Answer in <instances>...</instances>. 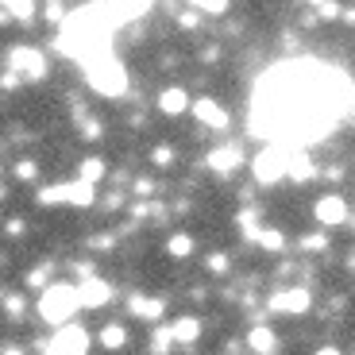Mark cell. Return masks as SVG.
I'll return each mask as SVG.
<instances>
[{
    "mask_svg": "<svg viewBox=\"0 0 355 355\" xmlns=\"http://www.w3.org/2000/svg\"><path fill=\"white\" fill-rule=\"evenodd\" d=\"M81 178L97 186L101 178H105V162H101V159H85V162H81Z\"/></svg>",
    "mask_w": 355,
    "mask_h": 355,
    "instance_id": "cell-26",
    "label": "cell"
},
{
    "mask_svg": "<svg viewBox=\"0 0 355 355\" xmlns=\"http://www.w3.org/2000/svg\"><path fill=\"white\" fill-rule=\"evenodd\" d=\"M197 12H209V16H224V8H228V0H189Z\"/></svg>",
    "mask_w": 355,
    "mask_h": 355,
    "instance_id": "cell-27",
    "label": "cell"
},
{
    "mask_svg": "<svg viewBox=\"0 0 355 355\" xmlns=\"http://www.w3.org/2000/svg\"><path fill=\"white\" fill-rule=\"evenodd\" d=\"M135 193L147 197V193H151V182H147V178H139V182H135Z\"/></svg>",
    "mask_w": 355,
    "mask_h": 355,
    "instance_id": "cell-36",
    "label": "cell"
},
{
    "mask_svg": "<svg viewBox=\"0 0 355 355\" xmlns=\"http://www.w3.org/2000/svg\"><path fill=\"white\" fill-rule=\"evenodd\" d=\"M4 355H24V352H19L16 344H8V347H4Z\"/></svg>",
    "mask_w": 355,
    "mask_h": 355,
    "instance_id": "cell-38",
    "label": "cell"
},
{
    "mask_svg": "<svg viewBox=\"0 0 355 355\" xmlns=\"http://www.w3.org/2000/svg\"><path fill=\"white\" fill-rule=\"evenodd\" d=\"M290 155H293V147H286V143L263 147V151L251 159V174H255L259 186H275V182L290 178Z\"/></svg>",
    "mask_w": 355,
    "mask_h": 355,
    "instance_id": "cell-4",
    "label": "cell"
},
{
    "mask_svg": "<svg viewBox=\"0 0 355 355\" xmlns=\"http://www.w3.org/2000/svg\"><path fill=\"white\" fill-rule=\"evenodd\" d=\"M4 309H8V317L12 320H19V317H24V302H19V293H4Z\"/></svg>",
    "mask_w": 355,
    "mask_h": 355,
    "instance_id": "cell-29",
    "label": "cell"
},
{
    "mask_svg": "<svg viewBox=\"0 0 355 355\" xmlns=\"http://www.w3.org/2000/svg\"><path fill=\"white\" fill-rule=\"evenodd\" d=\"M81 309V286H66V282H51L39 297V317L46 324H66L73 313Z\"/></svg>",
    "mask_w": 355,
    "mask_h": 355,
    "instance_id": "cell-3",
    "label": "cell"
},
{
    "mask_svg": "<svg viewBox=\"0 0 355 355\" xmlns=\"http://www.w3.org/2000/svg\"><path fill=\"white\" fill-rule=\"evenodd\" d=\"M240 162H243V151H240V147H216V151H209L205 166L216 170V174H228V170H236Z\"/></svg>",
    "mask_w": 355,
    "mask_h": 355,
    "instance_id": "cell-12",
    "label": "cell"
},
{
    "mask_svg": "<svg viewBox=\"0 0 355 355\" xmlns=\"http://www.w3.org/2000/svg\"><path fill=\"white\" fill-rule=\"evenodd\" d=\"M101 344H105L108 352H116V347H124V344H128V332H124V324H108V329L101 332Z\"/></svg>",
    "mask_w": 355,
    "mask_h": 355,
    "instance_id": "cell-21",
    "label": "cell"
},
{
    "mask_svg": "<svg viewBox=\"0 0 355 355\" xmlns=\"http://www.w3.org/2000/svg\"><path fill=\"white\" fill-rule=\"evenodd\" d=\"M259 248H263V251H282L286 248V236L278 228H263V232H259Z\"/></svg>",
    "mask_w": 355,
    "mask_h": 355,
    "instance_id": "cell-22",
    "label": "cell"
},
{
    "mask_svg": "<svg viewBox=\"0 0 355 355\" xmlns=\"http://www.w3.org/2000/svg\"><path fill=\"white\" fill-rule=\"evenodd\" d=\"M324 243H329V236H320L317 232V236H305L302 240V251H324Z\"/></svg>",
    "mask_w": 355,
    "mask_h": 355,
    "instance_id": "cell-32",
    "label": "cell"
},
{
    "mask_svg": "<svg viewBox=\"0 0 355 355\" xmlns=\"http://www.w3.org/2000/svg\"><path fill=\"white\" fill-rule=\"evenodd\" d=\"M340 19H344V24H352V27H355V8H344V16H340Z\"/></svg>",
    "mask_w": 355,
    "mask_h": 355,
    "instance_id": "cell-37",
    "label": "cell"
},
{
    "mask_svg": "<svg viewBox=\"0 0 355 355\" xmlns=\"http://www.w3.org/2000/svg\"><path fill=\"white\" fill-rule=\"evenodd\" d=\"M248 340H251V347H255L259 355H270V352H275V332L263 329V324H259V329H251Z\"/></svg>",
    "mask_w": 355,
    "mask_h": 355,
    "instance_id": "cell-19",
    "label": "cell"
},
{
    "mask_svg": "<svg viewBox=\"0 0 355 355\" xmlns=\"http://www.w3.org/2000/svg\"><path fill=\"white\" fill-rule=\"evenodd\" d=\"M93 182H85V178H78V182H70V186H46L39 189V201L43 205H78V209H85V205H93Z\"/></svg>",
    "mask_w": 355,
    "mask_h": 355,
    "instance_id": "cell-5",
    "label": "cell"
},
{
    "mask_svg": "<svg viewBox=\"0 0 355 355\" xmlns=\"http://www.w3.org/2000/svg\"><path fill=\"white\" fill-rule=\"evenodd\" d=\"M4 19H35V0H4Z\"/></svg>",
    "mask_w": 355,
    "mask_h": 355,
    "instance_id": "cell-17",
    "label": "cell"
},
{
    "mask_svg": "<svg viewBox=\"0 0 355 355\" xmlns=\"http://www.w3.org/2000/svg\"><path fill=\"white\" fill-rule=\"evenodd\" d=\"M46 355H70V352H58V347H46Z\"/></svg>",
    "mask_w": 355,
    "mask_h": 355,
    "instance_id": "cell-39",
    "label": "cell"
},
{
    "mask_svg": "<svg viewBox=\"0 0 355 355\" xmlns=\"http://www.w3.org/2000/svg\"><path fill=\"white\" fill-rule=\"evenodd\" d=\"M240 228H243L248 240H259V232H263V228H259V213H255V209H243V213H240Z\"/></svg>",
    "mask_w": 355,
    "mask_h": 355,
    "instance_id": "cell-23",
    "label": "cell"
},
{
    "mask_svg": "<svg viewBox=\"0 0 355 355\" xmlns=\"http://www.w3.org/2000/svg\"><path fill=\"white\" fill-rule=\"evenodd\" d=\"M81 70H85V81L97 89L101 97H124L128 93V66L120 62L112 51L101 54V58L81 62Z\"/></svg>",
    "mask_w": 355,
    "mask_h": 355,
    "instance_id": "cell-2",
    "label": "cell"
},
{
    "mask_svg": "<svg viewBox=\"0 0 355 355\" xmlns=\"http://www.w3.org/2000/svg\"><path fill=\"white\" fill-rule=\"evenodd\" d=\"M178 24L186 27V31H193V27L201 24V16H197V12H182V16H178Z\"/></svg>",
    "mask_w": 355,
    "mask_h": 355,
    "instance_id": "cell-35",
    "label": "cell"
},
{
    "mask_svg": "<svg viewBox=\"0 0 355 355\" xmlns=\"http://www.w3.org/2000/svg\"><path fill=\"white\" fill-rule=\"evenodd\" d=\"M166 251H170V255H174V259H186L189 251H193V240H189L186 232H174V236H170V240H166Z\"/></svg>",
    "mask_w": 355,
    "mask_h": 355,
    "instance_id": "cell-20",
    "label": "cell"
},
{
    "mask_svg": "<svg viewBox=\"0 0 355 355\" xmlns=\"http://www.w3.org/2000/svg\"><path fill=\"white\" fill-rule=\"evenodd\" d=\"M124 24L120 12L108 4V0H93L85 8L70 12L58 31V51L78 58V62H89V58H101V54L112 51V31Z\"/></svg>",
    "mask_w": 355,
    "mask_h": 355,
    "instance_id": "cell-1",
    "label": "cell"
},
{
    "mask_svg": "<svg viewBox=\"0 0 355 355\" xmlns=\"http://www.w3.org/2000/svg\"><path fill=\"white\" fill-rule=\"evenodd\" d=\"M81 135H85V139H101V124L93 116H81Z\"/></svg>",
    "mask_w": 355,
    "mask_h": 355,
    "instance_id": "cell-31",
    "label": "cell"
},
{
    "mask_svg": "<svg viewBox=\"0 0 355 355\" xmlns=\"http://www.w3.org/2000/svg\"><path fill=\"white\" fill-rule=\"evenodd\" d=\"M51 275H54V263H43L39 270H31L27 286H31V290H46V286H51Z\"/></svg>",
    "mask_w": 355,
    "mask_h": 355,
    "instance_id": "cell-25",
    "label": "cell"
},
{
    "mask_svg": "<svg viewBox=\"0 0 355 355\" xmlns=\"http://www.w3.org/2000/svg\"><path fill=\"white\" fill-rule=\"evenodd\" d=\"M8 70L19 73V78H27V81H39V78H46V58L35 46H16V51L8 54Z\"/></svg>",
    "mask_w": 355,
    "mask_h": 355,
    "instance_id": "cell-6",
    "label": "cell"
},
{
    "mask_svg": "<svg viewBox=\"0 0 355 355\" xmlns=\"http://www.w3.org/2000/svg\"><path fill=\"white\" fill-rule=\"evenodd\" d=\"M46 4H62V0H46Z\"/></svg>",
    "mask_w": 355,
    "mask_h": 355,
    "instance_id": "cell-40",
    "label": "cell"
},
{
    "mask_svg": "<svg viewBox=\"0 0 355 355\" xmlns=\"http://www.w3.org/2000/svg\"><path fill=\"white\" fill-rule=\"evenodd\" d=\"M170 344H174V324H170V329H159V332H155L151 352H155V355H170Z\"/></svg>",
    "mask_w": 355,
    "mask_h": 355,
    "instance_id": "cell-24",
    "label": "cell"
},
{
    "mask_svg": "<svg viewBox=\"0 0 355 355\" xmlns=\"http://www.w3.org/2000/svg\"><path fill=\"white\" fill-rule=\"evenodd\" d=\"M128 309H132L139 320H162V313H166V302H159V297H143V293H135L132 302H128Z\"/></svg>",
    "mask_w": 355,
    "mask_h": 355,
    "instance_id": "cell-14",
    "label": "cell"
},
{
    "mask_svg": "<svg viewBox=\"0 0 355 355\" xmlns=\"http://www.w3.org/2000/svg\"><path fill=\"white\" fill-rule=\"evenodd\" d=\"M290 178L293 182H309V178H317V166H313V159L302 151V147H293V155H290Z\"/></svg>",
    "mask_w": 355,
    "mask_h": 355,
    "instance_id": "cell-15",
    "label": "cell"
},
{
    "mask_svg": "<svg viewBox=\"0 0 355 355\" xmlns=\"http://www.w3.org/2000/svg\"><path fill=\"white\" fill-rule=\"evenodd\" d=\"M16 178H19V182H31V178H35V162H19Z\"/></svg>",
    "mask_w": 355,
    "mask_h": 355,
    "instance_id": "cell-34",
    "label": "cell"
},
{
    "mask_svg": "<svg viewBox=\"0 0 355 355\" xmlns=\"http://www.w3.org/2000/svg\"><path fill=\"white\" fill-rule=\"evenodd\" d=\"M51 347H58V352H70V355H85L89 332L78 329V324H58V332H54Z\"/></svg>",
    "mask_w": 355,
    "mask_h": 355,
    "instance_id": "cell-8",
    "label": "cell"
},
{
    "mask_svg": "<svg viewBox=\"0 0 355 355\" xmlns=\"http://www.w3.org/2000/svg\"><path fill=\"white\" fill-rule=\"evenodd\" d=\"M266 305H270V313H305V309H309V290H302V286L278 290Z\"/></svg>",
    "mask_w": 355,
    "mask_h": 355,
    "instance_id": "cell-9",
    "label": "cell"
},
{
    "mask_svg": "<svg viewBox=\"0 0 355 355\" xmlns=\"http://www.w3.org/2000/svg\"><path fill=\"white\" fill-rule=\"evenodd\" d=\"M209 270L224 275V270H228V255H220V251H216V255H209Z\"/></svg>",
    "mask_w": 355,
    "mask_h": 355,
    "instance_id": "cell-33",
    "label": "cell"
},
{
    "mask_svg": "<svg viewBox=\"0 0 355 355\" xmlns=\"http://www.w3.org/2000/svg\"><path fill=\"white\" fill-rule=\"evenodd\" d=\"M108 297H112L108 282H101V278H85V286H81V305H85V309H101V305H108Z\"/></svg>",
    "mask_w": 355,
    "mask_h": 355,
    "instance_id": "cell-13",
    "label": "cell"
},
{
    "mask_svg": "<svg viewBox=\"0 0 355 355\" xmlns=\"http://www.w3.org/2000/svg\"><path fill=\"white\" fill-rule=\"evenodd\" d=\"M313 216L320 220V228H340V224L347 220V201L340 193H324L313 205Z\"/></svg>",
    "mask_w": 355,
    "mask_h": 355,
    "instance_id": "cell-7",
    "label": "cell"
},
{
    "mask_svg": "<svg viewBox=\"0 0 355 355\" xmlns=\"http://www.w3.org/2000/svg\"><path fill=\"white\" fill-rule=\"evenodd\" d=\"M159 108L166 116H182V112H189V108H193V101H189L186 89L170 85V89H162V93H159Z\"/></svg>",
    "mask_w": 355,
    "mask_h": 355,
    "instance_id": "cell-11",
    "label": "cell"
},
{
    "mask_svg": "<svg viewBox=\"0 0 355 355\" xmlns=\"http://www.w3.org/2000/svg\"><path fill=\"white\" fill-rule=\"evenodd\" d=\"M108 4L120 12V19H124V24L143 19V16H147V8H151V0H108Z\"/></svg>",
    "mask_w": 355,
    "mask_h": 355,
    "instance_id": "cell-16",
    "label": "cell"
},
{
    "mask_svg": "<svg viewBox=\"0 0 355 355\" xmlns=\"http://www.w3.org/2000/svg\"><path fill=\"white\" fill-rule=\"evenodd\" d=\"M174 159H178L174 147H155V155H151V162H155V166H162V170L174 166Z\"/></svg>",
    "mask_w": 355,
    "mask_h": 355,
    "instance_id": "cell-28",
    "label": "cell"
},
{
    "mask_svg": "<svg viewBox=\"0 0 355 355\" xmlns=\"http://www.w3.org/2000/svg\"><path fill=\"white\" fill-rule=\"evenodd\" d=\"M189 112H193L205 128H216V132H224V128H228V112H224L216 101H209V97L193 101V108H189Z\"/></svg>",
    "mask_w": 355,
    "mask_h": 355,
    "instance_id": "cell-10",
    "label": "cell"
},
{
    "mask_svg": "<svg viewBox=\"0 0 355 355\" xmlns=\"http://www.w3.org/2000/svg\"><path fill=\"white\" fill-rule=\"evenodd\" d=\"M317 16H320V19H340V16H344V8H340L336 0H324V4L317 8Z\"/></svg>",
    "mask_w": 355,
    "mask_h": 355,
    "instance_id": "cell-30",
    "label": "cell"
},
{
    "mask_svg": "<svg viewBox=\"0 0 355 355\" xmlns=\"http://www.w3.org/2000/svg\"><path fill=\"white\" fill-rule=\"evenodd\" d=\"M197 336H201V320H197V317H182L174 324V340H178V344H193Z\"/></svg>",
    "mask_w": 355,
    "mask_h": 355,
    "instance_id": "cell-18",
    "label": "cell"
}]
</instances>
